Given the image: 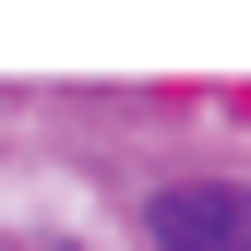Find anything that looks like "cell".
I'll use <instances>...</instances> for the list:
<instances>
[{"label":"cell","instance_id":"1","mask_svg":"<svg viewBox=\"0 0 251 251\" xmlns=\"http://www.w3.org/2000/svg\"><path fill=\"white\" fill-rule=\"evenodd\" d=\"M155 251H251V192H155Z\"/></svg>","mask_w":251,"mask_h":251}]
</instances>
